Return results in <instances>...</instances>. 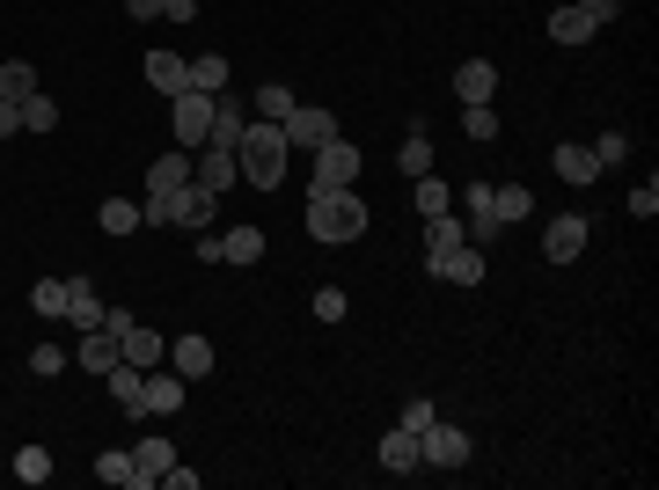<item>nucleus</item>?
<instances>
[{
    "mask_svg": "<svg viewBox=\"0 0 659 490\" xmlns=\"http://www.w3.org/2000/svg\"><path fill=\"white\" fill-rule=\"evenodd\" d=\"M15 132H23V110H15V103H0V140H15Z\"/></svg>",
    "mask_w": 659,
    "mask_h": 490,
    "instance_id": "a18cd8bd",
    "label": "nucleus"
},
{
    "mask_svg": "<svg viewBox=\"0 0 659 490\" xmlns=\"http://www.w3.org/2000/svg\"><path fill=\"white\" fill-rule=\"evenodd\" d=\"M491 213H498V227H506V220H528V213H536L528 183H491Z\"/></svg>",
    "mask_w": 659,
    "mask_h": 490,
    "instance_id": "a878e982",
    "label": "nucleus"
},
{
    "mask_svg": "<svg viewBox=\"0 0 659 490\" xmlns=\"http://www.w3.org/2000/svg\"><path fill=\"white\" fill-rule=\"evenodd\" d=\"M125 15L132 23H154V15H169V0H125Z\"/></svg>",
    "mask_w": 659,
    "mask_h": 490,
    "instance_id": "37998d69",
    "label": "nucleus"
},
{
    "mask_svg": "<svg viewBox=\"0 0 659 490\" xmlns=\"http://www.w3.org/2000/svg\"><path fill=\"white\" fill-rule=\"evenodd\" d=\"M381 468H389V476H411V468H425V462H417V432H403V425H396L389 440H381Z\"/></svg>",
    "mask_w": 659,
    "mask_h": 490,
    "instance_id": "b1692460",
    "label": "nucleus"
},
{
    "mask_svg": "<svg viewBox=\"0 0 659 490\" xmlns=\"http://www.w3.org/2000/svg\"><path fill=\"white\" fill-rule=\"evenodd\" d=\"M118 351L132 359V367H162V359H169V344L154 337L146 322H132V330H125V337H118Z\"/></svg>",
    "mask_w": 659,
    "mask_h": 490,
    "instance_id": "aec40b11",
    "label": "nucleus"
},
{
    "mask_svg": "<svg viewBox=\"0 0 659 490\" xmlns=\"http://www.w3.org/2000/svg\"><path fill=\"white\" fill-rule=\"evenodd\" d=\"M631 213H637V220H652V213H659V183H637V191H631Z\"/></svg>",
    "mask_w": 659,
    "mask_h": 490,
    "instance_id": "a19ab883",
    "label": "nucleus"
},
{
    "mask_svg": "<svg viewBox=\"0 0 659 490\" xmlns=\"http://www.w3.org/2000/svg\"><path fill=\"white\" fill-rule=\"evenodd\" d=\"M455 242H469V227L455 220V205H447V213H433V220H425V249H455Z\"/></svg>",
    "mask_w": 659,
    "mask_h": 490,
    "instance_id": "c85d7f7f",
    "label": "nucleus"
},
{
    "mask_svg": "<svg viewBox=\"0 0 659 490\" xmlns=\"http://www.w3.org/2000/svg\"><path fill=\"white\" fill-rule=\"evenodd\" d=\"M59 367H67V351H59V344H37V351H30V373H37V381H51Z\"/></svg>",
    "mask_w": 659,
    "mask_h": 490,
    "instance_id": "58836bf2",
    "label": "nucleus"
},
{
    "mask_svg": "<svg viewBox=\"0 0 659 490\" xmlns=\"http://www.w3.org/2000/svg\"><path fill=\"white\" fill-rule=\"evenodd\" d=\"M433 417H439L433 403H403V432H425V425H433Z\"/></svg>",
    "mask_w": 659,
    "mask_h": 490,
    "instance_id": "79ce46f5",
    "label": "nucleus"
},
{
    "mask_svg": "<svg viewBox=\"0 0 659 490\" xmlns=\"http://www.w3.org/2000/svg\"><path fill=\"white\" fill-rule=\"evenodd\" d=\"M469 242H491V235H498V213H491V183L484 176H469Z\"/></svg>",
    "mask_w": 659,
    "mask_h": 490,
    "instance_id": "a211bd4d",
    "label": "nucleus"
},
{
    "mask_svg": "<svg viewBox=\"0 0 659 490\" xmlns=\"http://www.w3.org/2000/svg\"><path fill=\"white\" fill-rule=\"evenodd\" d=\"M572 8H586L593 23H609V15H615V0H572Z\"/></svg>",
    "mask_w": 659,
    "mask_h": 490,
    "instance_id": "49530a36",
    "label": "nucleus"
},
{
    "mask_svg": "<svg viewBox=\"0 0 659 490\" xmlns=\"http://www.w3.org/2000/svg\"><path fill=\"white\" fill-rule=\"evenodd\" d=\"M213 213H220V191H205L198 176L169 198V227H213Z\"/></svg>",
    "mask_w": 659,
    "mask_h": 490,
    "instance_id": "1a4fd4ad",
    "label": "nucleus"
},
{
    "mask_svg": "<svg viewBox=\"0 0 659 490\" xmlns=\"http://www.w3.org/2000/svg\"><path fill=\"white\" fill-rule=\"evenodd\" d=\"M455 96H462V110L469 103H491L498 96V67H491V59H462V67H455Z\"/></svg>",
    "mask_w": 659,
    "mask_h": 490,
    "instance_id": "ddd939ff",
    "label": "nucleus"
},
{
    "mask_svg": "<svg viewBox=\"0 0 659 490\" xmlns=\"http://www.w3.org/2000/svg\"><path fill=\"white\" fill-rule=\"evenodd\" d=\"M462 132H469V140H498V110H491V103H469Z\"/></svg>",
    "mask_w": 659,
    "mask_h": 490,
    "instance_id": "e433bc0d",
    "label": "nucleus"
},
{
    "mask_svg": "<svg viewBox=\"0 0 659 490\" xmlns=\"http://www.w3.org/2000/svg\"><path fill=\"white\" fill-rule=\"evenodd\" d=\"M396 169H403V176H425V169H433V140H425V132H411V140L396 147Z\"/></svg>",
    "mask_w": 659,
    "mask_h": 490,
    "instance_id": "473e14b6",
    "label": "nucleus"
},
{
    "mask_svg": "<svg viewBox=\"0 0 659 490\" xmlns=\"http://www.w3.org/2000/svg\"><path fill=\"white\" fill-rule=\"evenodd\" d=\"M110 381V403H118L125 417H140V395H146V367H132V359H118V367L103 373Z\"/></svg>",
    "mask_w": 659,
    "mask_h": 490,
    "instance_id": "f3484780",
    "label": "nucleus"
},
{
    "mask_svg": "<svg viewBox=\"0 0 659 490\" xmlns=\"http://www.w3.org/2000/svg\"><path fill=\"white\" fill-rule=\"evenodd\" d=\"M169 462H176V446L162 440V432H146V440L132 446V468H140V476H132V490H154L162 476H169Z\"/></svg>",
    "mask_w": 659,
    "mask_h": 490,
    "instance_id": "9b49d317",
    "label": "nucleus"
},
{
    "mask_svg": "<svg viewBox=\"0 0 659 490\" xmlns=\"http://www.w3.org/2000/svg\"><path fill=\"white\" fill-rule=\"evenodd\" d=\"M417 213H425V220H433V213H447V205H455V191H447V183H439V176L433 169H425V176H417Z\"/></svg>",
    "mask_w": 659,
    "mask_h": 490,
    "instance_id": "2f4dec72",
    "label": "nucleus"
},
{
    "mask_svg": "<svg viewBox=\"0 0 659 490\" xmlns=\"http://www.w3.org/2000/svg\"><path fill=\"white\" fill-rule=\"evenodd\" d=\"M550 169H557L564 183H579V191H586V183L601 176V162H593V147H572V140H564V147L550 154Z\"/></svg>",
    "mask_w": 659,
    "mask_h": 490,
    "instance_id": "6ab92c4d",
    "label": "nucleus"
},
{
    "mask_svg": "<svg viewBox=\"0 0 659 490\" xmlns=\"http://www.w3.org/2000/svg\"><path fill=\"white\" fill-rule=\"evenodd\" d=\"M30 308H37V315H67V278H37V286H30Z\"/></svg>",
    "mask_w": 659,
    "mask_h": 490,
    "instance_id": "c756f323",
    "label": "nucleus"
},
{
    "mask_svg": "<svg viewBox=\"0 0 659 490\" xmlns=\"http://www.w3.org/2000/svg\"><path fill=\"white\" fill-rule=\"evenodd\" d=\"M96 227H103V235H140V227H146V213L132 205V198H103Z\"/></svg>",
    "mask_w": 659,
    "mask_h": 490,
    "instance_id": "393cba45",
    "label": "nucleus"
},
{
    "mask_svg": "<svg viewBox=\"0 0 659 490\" xmlns=\"http://www.w3.org/2000/svg\"><path fill=\"white\" fill-rule=\"evenodd\" d=\"M344 315H352L344 286H316V322H344Z\"/></svg>",
    "mask_w": 659,
    "mask_h": 490,
    "instance_id": "4c0bfd02",
    "label": "nucleus"
},
{
    "mask_svg": "<svg viewBox=\"0 0 659 490\" xmlns=\"http://www.w3.org/2000/svg\"><path fill=\"white\" fill-rule=\"evenodd\" d=\"M220 264H264V227H235V235H220Z\"/></svg>",
    "mask_w": 659,
    "mask_h": 490,
    "instance_id": "5701e85b",
    "label": "nucleus"
},
{
    "mask_svg": "<svg viewBox=\"0 0 659 490\" xmlns=\"http://www.w3.org/2000/svg\"><path fill=\"white\" fill-rule=\"evenodd\" d=\"M433 278H447V286H484V249L476 242L433 249Z\"/></svg>",
    "mask_w": 659,
    "mask_h": 490,
    "instance_id": "0eeeda50",
    "label": "nucleus"
},
{
    "mask_svg": "<svg viewBox=\"0 0 659 490\" xmlns=\"http://www.w3.org/2000/svg\"><path fill=\"white\" fill-rule=\"evenodd\" d=\"M15 483H51V454L45 446H23V454H15Z\"/></svg>",
    "mask_w": 659,
    "mask_h": 490,
    "instance_id": "c9c22d12",
    "label": "nucleus"
},
{
    "mask_svg": "<svg viewBox=\"0 0 659 490\" xmlns=\"http://www.w3.org/2000/svg\"><path fill=\"white\" fill-rule=\"evenodd\" d=\"M96 476H103V483H118V490H132V476H140V468H132V454H125V446H110V454H96Z\"/></svg>",
    "mask_w": 659,
    "mask_h": 490,
    "instance_id": "f704fd0d",
    "label": "nucleus"
},
{
    "mask_svg": "<svg viewBox=\"0 0 659 490\" xmlns=\"http://www.w3.org/2000/svg\"><path fill=\"white\" fill-rule=\"evenodd\" d=\"M176 103V147H184V154H198V147H205V140H213V96H198V88H184V96H169Z\"/></svg>",
    "mask_w": 659,
    "mask_h": 490,
    "instance_id": "7ed1b4c3",
    "label": "nucleus"
},
{
    "mask_svg": "<svg viewBox=\"0 0 659 490\" xmlns=\"http://www.w3.org/2000/svg\"><path fill=\"white\" fill-rule=\"evenodd\" d=\"M279 132H286V147H293V154H301V147L316 154L322 140H338V118H330V110H316V103H293Z\"/></svg>",
    "mask_w": 659,
    "mask_h": 490,
    "instance_id": "423d86ee",
    "label": "nucleus"
},
{
    "mask_svg": "<svg viewBox=\"0 0 659 490\" xmlns=\"http://www.w3.org/2000/svg\"><path fill=\"white\" fill-rule=\"evenodd\" d=\"M623 154H631V140H623V132H601V140H593V162H601V169H609V162H623Z\"/></svg>",
    "mask_w": 659,
    "mask_h": 490,
    "instance_id": "ea45409f",
    "label": "nucleus"
},
{
    "mask_svg": "<svg viewBox=\"0 0 659 490\" xmlns=\"http://www.w3.org/2000/svg\"><path fill=\"white\" fill-rule=\"evenodd\" d=\"M308 235H316V242H360L366 235V198L360 191H308Z\"/></svg>",
    "mask_w": 659,
    "mask_h": 490,
    "instance_id": "f03ea898",
    "label": "nucleus"
},
{
    "mask_svg": "<svg viewBox=\"0 0 659 490\" xmlns=\"http://www.w3.org/2000/svg\"><path fill=\"white\" fill-rule=\"evenodd\" d=\"M191 176L205 183V191H235V176H243V169H235V154H227V147H198L191 154Z\"/></svg>",
    "mask_w": 659,
    "mask_h": 490,
    "instance_id": "dca6fc26",
    "label": "nucleus"
},
{
    "mask_svg": "<svg viewBox=\"0 0 659 490\" xmlns=\"http://www.w3.org/2000/svg\"><path fill=\"white\" fill-rule=\"evenodd\" d=\"M417 462H425V468H462V462H469V432L433 417V425L417 432Z\"/></svg>",
    "mask_w": 659,
    "mask_h": 490,
    "instance_id": "39448f33",
    "label": "nucleus"
},
{
    "mask_svg": "<svg viewBox=\"0 0 659 490\" xmlns=\"http://www.w3.org/2000/svg\"><path fill=\"white\" fill-rule=\"evenodd\" d=\"M162 490H198V468H176V462H169V476H162Z\"/></svg>",
    "mask_w": 659,
    "mask_h": 490,
    "instance_id": "c03bdc74",
    "label": "nucleus"
},
{
    "mask_svg": "<svg viewBox=\"0 0 659 490\" xmlns=\"http://www.w3.org/2000/svg\"><path fill=\"white\" fill-rule=\"evenodd\" d=\"M169 367L184 373V381H205V373H213V344L198 337V330H184V337L169 344Z\"/></svg>",
    "mask_w": 659,
    "mask_h": 490,
    "instance_id": "2eb2a0df",
    "label": "nucleus"
},
{
    "mask_svg": "<svg viewBox=\"0 0 659 490\" xmlns=\"http://www.w3.org/2000/svg\"><path fill=\"white\" fill-rule=\"evenodd\" d=\"M146 88H154V96H184V88H191V59H176V51H146Z\"/></svg>",
    "mask_w": 659,
    "mask_h": 490,
    "instance_id": "f8f14e48",
    "label": "nucleus"
},
{
    "mask_svg": "<svg viewBox=\"0 0 659 490\" xmlns=\"http://www.w3.org/2000/svg\"><path fill=\"white\" fill-rule=\"evenodd\" d=\"M37 96V67L30 59H0V103H23Z\"/></svg>",
    "mask_w": 659,
    "mask_h": 490,
    "instance_id": "bb28decb",
    "label": "nucleus"
},
{
    "mask_svg": "<svg viewBox=\"0 0 659 490\" xmlns=\"http://www.w3.org/2000/svg\"><path fill=\"white\" fill-rule=\"evenodd\" d=\"M73 359H81L89 373H110V367L125 359V351H118V330H103V322H96V330H81V344H73Z\"/></svg>",
    "mask_w": 659,
    "mask_h": 490,
    "instance_id": "4468645a",
    "label": "nucleus"
},
{
    "mask_svg": "<svg viewBox=\"0 0 659 490\" xmlns=\"http://www.w3.org/2000/svg\"><path fill=\"white\" fill-rule=\"evenodd\" d=\"M184 410V373H162V367H146V395H140V417H169Z\"/></svg>",
    "mask_w": 659,
    "mask_h": 490,
    "instance_id": "9d476101",
    "label": "nucleus"
},
{
    "mask_svg": "<svg viewBox=\"0 0 659 490\" xmlns=\"http://www.w3.org/2000/svg\"><path fill=\"white\" fill-rule=\"evenodd\" d=\"M286 162H293V147H286V132H279L271 118L243 124V140H235V169H243V183L279 191V183H286Z\"/></svg>",
    "mask_w": 659,
    "mask_h": 490,
    "instance_id": "f257e3e1",
    "label": "nucleus"
},
{
    "mask_svg": "<svg viewBox=\"0 0 659 490\" xmlns=\"http://www.w3.org/2000/svg\"><path fill=\"white\" fill-rule=\"evenodd\" d=\"M352 176H360V147H352V140H322L308 191H352Z\"/></svg>",
    "mask_w": 659,
    "mask_h": 490,
    "instance_id": "20e7f679",
    "label": "nucleus"
},
{
    "mask_svg": "<svg viewBox=\"0 0 659 490\" xmlns=\"http://www.w3.org/2000/svg\"><path fill=\"white\" fill-rule=\"evenodd\" d=\"M586 235H593L586 213H557V220L542 227V256H550V264H572V256L586 249Z\"/></svg>",
    "mask_w": 659,
    "mask_h": 490,
    "instance_id": "6e6552de",
    "label": "nucleus"
},
{
    "mask_svg": "<svg viewBox=\"0 0 659 490\" xmlns=\"http://www.w3.org/2000/svg\"><path fill=\"white\" fill-rule=\"evenodd\" d=\"M191 88L198 96H220V88H227V59H220V51H198L191 59Z\"/></svg>",
    "mask_w": 659,
    "mask_h": 490,
    "instance_id": "cd10ccee",
    "label": "nucleus"
},
{
    "mask_svg": "<svg viewBox=\"0 0 659 490\" xmlns=\"http://www.w3.org/2000/svg\"><path fill=\"white\" fill-rule=\"evenodd\" d=\"M67 322H73V330H96V322H103V300H96L89 278H67Z\"/></svg>",
    "mask_w": 659,
    "mask_h": 490,
    "instance_id": "4be33fe9",
    "label": "nucleus"
},
{
    "mask_svg": "<svg viewBox=\"0 0 659 490\" xmlns=\"http://www.w3.org/2000/svg\"><path fill=\"white\" fill-rule=\"evenodd\" d=\"M286 110H293V88H286V81H264V88H257V118L286 124Z\"/></svg>",
    "mask_w": 659,
    "mask_h": 490,
    "instance_id": "72a5a7b5",
    "label": "nucleus"
},
{
    "mask_svg": "<svg viewBox=\"0 0 659 490\" xmlns=\"http://www.w3.org/2000/svg\"><path fill=\"white\" fill-rule=\"evenodd\" d=\"M593 15H586V8H572V0H564L557 15H550V37H557V45H593Z\"/></svg>",
    "mask_w": 659,
    "mask_h": 490,
    "instance_id": "412c9836",
    "label": "nucleus"
},
{
    "mask_svg": "<svg viewBox=\"0 0 659 490\" xmlns=\"http://www.w3.org/2000/svg\"><path fill=\"white\" fill-rule=\"evenodd\" d=\"M15 110H23V132H51V124H59V103H51L45 88H37V96H23Z\"/></svg>",
    "mask_w": 659,
    "mask_h": 490,
    "instance_id": "7c9ffc66",
    "label": "nucleus"
}]
</instances>
